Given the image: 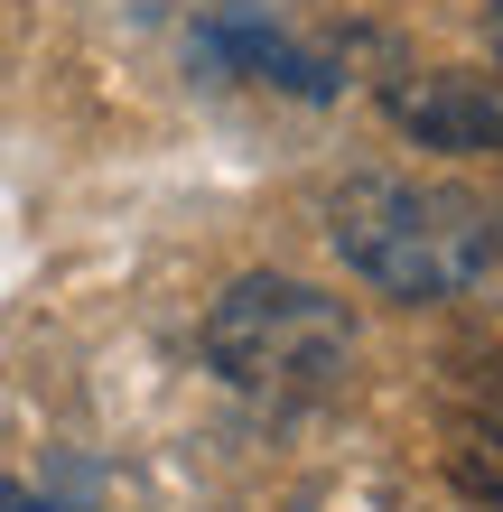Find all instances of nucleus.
<instances>
[{"label":"nucleus","mask_w":503,"mask_h":512,"mask_svg":"<svg viewBox=\"0 0 503 512\" xmlns=\"http://www.w3.org/2000/svg\"><path fill=\"white\" fill-rule=\"evenodd\" d=\"M448 475L476 503H503V382H485L476 401L457 410V429H448Z\"/></svg>","instance_id":"5"},{"label":"nucleus","mask_w":503,"mask_h":512,"mask_svg":"<svg viewBox=\"0 0 503 512\" xmlns=\"http://www.w3.org/2000/svg\"><path fill=\"white\" fill-rule=\"evenodd\" d=\"M196 47L205 56H224L233 75H252V84H280V94H299V103H327L336 94V66L317 47H299V38H280V28H261L252 10H215L196 28Z\"/></svg>","instance_id":"4"},{"label":"nucleus","mask_w":503,"mask_h":512,"mask_svg":"<svg viewBox=\"0 0 503 512\" xmlns=\"http://www.w3.org/2000/svg\"><path fill=\"white\" fill-rule=\"evenodd\" d=\"M196 354L224 391H243L261 410H317L336 401L354 373V308L317 280H280L252 270L233 280L196 326Z\"/></svg>","instance_id":"2"},{"label":"nucleus","mask_w":503,"mask_h":512,"mask_svg":"<svg viewBox=\"0 0 503 512\" xmlns=\"http://www.w3.org/2000/svg\"><path fill=\"white\" fill-rule=\"evenodd\" d=\"M382 122L420 149H503V66H410L382 75Z\"/></svg>","instance_id":"3"},{"label":"nucleus","mask_w":503,"mask_h":512,"mask_svg":"<svg viewBox=\"0 0 503 512\" xmlns=\"http://www.w3.org/2000/svg\"><path fill=\"white\" fill-rule=\"evenodd\" d=\"M336 261L382 298H466L503 270V205L466 187H420V177H345L327 196Z\"/></svg>","instance_id":"1"},{"label":"nucleus","mask_w":503,"mask_h":512,"mask_svg":"<svg viewBox=\"0 0 503 512\" xmlns=\"http://www.w3.org/2000/svg\"><path fill=\"white\" fill-rule=\"evenodd\" d=\"M494 47H503V0H494Z\"/></svg>","instance_id":"6"}]
</instances>
